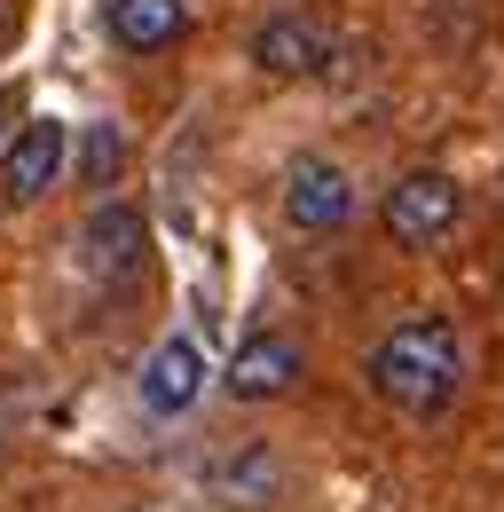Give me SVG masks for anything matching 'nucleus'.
Segmentation results:
<instances>
[{"label": "nucleus", "instance_id": "nucleus-4", "mask_svg": "<svg viewBox=\"0 0 504 512\" xmlns=\"http://www.w3.org/2000/svg\"><path fill=\"white\" fill-rule=\"evenodd\" d=\"M63 150H71L63 119H24L0 150V205H40L63 182Z\"/></svg>", "mask_w": 504, "mask_h": 512}, {"label": "nucleus", "instance_id": "nucleus-11", "mask_svg": "<svg viewBox=\"0 0 504 512\" xmlns=\"http://www.w3.org/2000/svg\"><path fill=\"white\" fill-rule=\"evenodd\" d=\"M126 166V134L111 127V119H95V127L79 134V182H95V190H111Z\"/></svg>", "mask_w": 504, "mask_h": 512}, {"label": "nucleus", "instance_id": "nucleus-1", "mask_svg": "<svg viewBox=\"0 0 504 512\" xmlns=\"http://www.w3.org/2000/svg\"><path fill=\"white\" fill-rule=\"evenodd\" d=\"M363 379H371V394L386 410H402V418H441V410L465 394V347H457V331L434 323V316L394 323L371 355H363Z\"/></svg>", "mask_w": 504, "mask_h": 512}, {"label": "nucleus", "instance_id": "nucleus-10", "mask_svg": "<svg viewBox=\"0 0 504 512\" xmlns=\"http://www.w3.org/2000/svg\"><path fill=\"white\" fill-rule=\"evenodd\" d=\"M213 489H221V505H276L284 497V457L268 442H245L237 457L213 465Z\"/></svg>", "mask_w": 504, "mask_h": 512}, {"label": "nucleus", "instance_id": "nucleus-13", "mask_svg": "<svg viewBox=\"0 0 504 512\" xmlns=\"http://www.w3.org/2000/svg\"><path fill=\"white\" fill-rule=\"evenodd\" d=\"M8 32H16V16H8V0H0V48H8Z\"/></svg>", "mask_w": 504, "mask_h": 512}, {"label": "nucleus", "instance_id": "nucleus-6", "mask_svg": "<svg viewBox=\"0 0 504 512\" xmlns=\"http://www.w3.org/2000/svg\"><path fill=\"white\" fill-rule=\"evenodd\" d=\"M331 32L315 24V16H300V8H284V16H268L260 32H252V64L268 71V79H315V71L331 64Z\"/></svg>", "mask_w": 504, "mask_h": 512}, {"label": "nucleus", "instance_id": "nucleus-3", "mask_svg": "<svg viewBox=\"0 0 504 512\" xmlns=\"http://www.w3.org/2000/svg\"><path fill=\"white\" fill-rule=\"evenodd\" d=\"M284 221L292 229H308V237H339L347 221H355V182H347V166L339 158H292L284 166Z\"/></svg>", "mask_w": 504, "mask_h": 512}, {"label": "nucleus", "instance_id": "nucleus-12", "mask_svg": "<svg viewBox=\"0 0 504 512\" xmlns=\"http://www.w3.org/2000/svg\"><path fill=\"white\" fill-rule=\"evenodd\" d=\"M8 127H16V87H0V142H8Z\"/></svg>", "mask_w": 504, "mask_h": 512}, {"label": "nucleus", "instance_id": "nucleus-5", "mask_svg": "<svg viewBox=\"0 0 504 512\" xmlns=\"http://www.w3.org/2000/svg\"><path fill=\"white\" fill-rule=\"evenodd\" d=\"M300 379H308V355H300V339H284V331H252L245 347L229 355V371H221V386H229L237 402H284Z\"/></svg>", "mask_w": 504, "mask_h": 512}, {"label": "nucleus", "instance_id": "nucleus-2", "mask_svg": "<svg viewBox=\"0 0 504 512\" xmlns=\"http://www.w3.org/2000/svg\"><path fill=\"white\" fill-rule=\"evenodd\" d=\"M386 237L402 245V253H434L441 237L465 221V182L457 174H441V166H418V174H402L394 190H386Z\"/></svg>", "mask_w": 504, "mask_h": 512}, {"label": "nucleus", "instance_id": "nucleus-9", "mask_svg": "<svg viewBox=\"0 0 504 512\" xmlns=\"http://www.w3.org/2000/svg\"><path fill=\"white\" fill-rule=\"evenodd\" d=\"M189 32V8L182 0H111V40L126 56H158Z\"/></svg>", "mask_w": 504, "mask_h": 512}, {"label": "nucleus", "instance_id": "nucleus-7", "mask_svg": "<svg viewBox=\"0 0 504 512\" xmlns=\"http://www.w3.org/2000/svg\"><path fill=\"white\" fill-rule=\"evenodd\" d=\"M142 245H150V221L134 205H95L87 229H79V260L103 276V284H126L142 268Z\"/></svg>", "mask_w": 504, "mask_h": 512}, {"label": "nucleus", "instance_id": "nucleus-8", "mask_svg": "<svg viewBox=\"0 0 504 512\" xmlns=\"http://www.w3.org/2000/svg\"><path fill=\"white\" fill-rule=\"evenodd\" d=\"M205 394V355H197V339H158L150 347V363H142V410H158V418H182L189 402Z\"/></svg>", "mask_w": 504, "mask_h": 512}]
</instances>
